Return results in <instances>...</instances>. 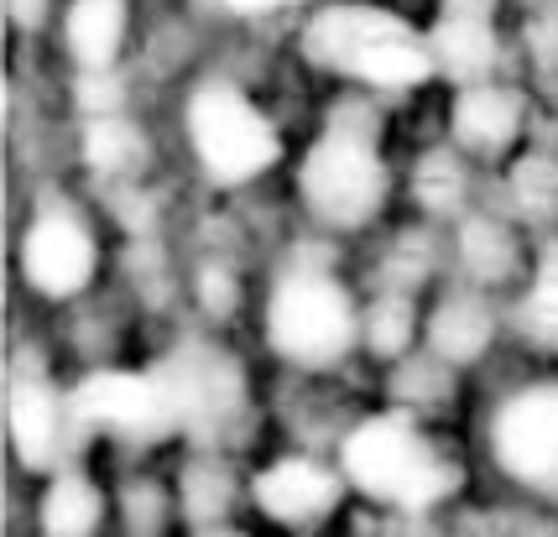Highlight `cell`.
I'll use <instances>...</instances> for the list:
<instances>
[{
    "instance_id": "1",
    "label": "cell",
    "mask_w": 558,
    "mask_h": 537,
    "mask_svg": "<svg viewBox=\"0 0 558 537\" xmlns=\"http://www.w3.org/2000/svg\"><path fill=\"white\" fill-rule=\"evenodd\" d=\"M303 52L318 69L376 84V89H402L434 74L428 37H417L387 5H365V0H335L314 11V22L303 32Z\"/></svg>"
},
{
    "instance_id": "2",
    "label": "cell",
    "mask_w": 558,
    "mask_h": 537,
    "mask_svg": "<svg viewBox=\"0 0 558 537\" xmlns=\"http://www.w3.org/2000/svg\"><path fill=\"white\" fill-rule=\"evenodd\" d=\"M344 475L371 501L408 507V512L438 507L449 490L460 486L454 464L417 434L413 417H397V413L371 417V423H361L350 434V443H344Z\"/></svg>"
},
{
    "instance_id": "3",
    "label": "cell",
    "mask_w": 558,
    "mask_h": 537,
    "mask_svg": "<svg viewBox=\"0 0 558 537\" xmlns=\"http://www.w3.org/2000/svg\"><path fill=\"white\" fill-rule=\"evenodd\" d=\"M189 136H194V151L204 172L215 183H245L262 168L277 162V131L271 121L230 84H198L194 99H189Z\"/></svg>"
},
{
    "instance_id": "4",
    "label": "cell",
    "mask_w": 558,
    "mask_h": 537,
    "mask_svg": "<svg viewBox=\"0 0 558 537\" xmlns=\"http://www.w3.org/2000/svg\"><path fill=\"white\" fill-rule=\"evenodd\" d=\"M267 334L271 350L292 361V366H329L340 361L350 340H355V308L335 277H288L267 308Z\"/></svg>"
},
{
    "instance_id": "5",
    "label": "cell",
    "mask_w": 558,
    "mask_h": 537,
    "mask_svg": "<svg viewBox=\"0 0 558 537\" xmlns=\"http://www.w3.org/2000/svg\"><path fill=\"white\" fill-rule=\"evenodd\" d=\"M298 188H303V198H308V209H314L318 220L355 230V224H365L381 209V198H387V168H381V157L371 147V136L329 131L308 151Z\"/></svg>"
},
{
    "instance_id": "6",
    "label": "cell",
    "mask_w": 558,
    "mask_h": 537,
    "mask_svg": "<svg viewBox=\"0 0 558 537\" xmlns=\"http://www.w3.org/2000/svg\"><path fill=\"white\" fill-rule=\"evenodd\" d=\"M73 413L84 423H95V428H105V434L142 443L183 434V413H178V391H172L168 366L84 376L78 391H73Z\"/></svg>"
},
{
    "instance_id": "7",
    "label": "cell",
    "mask_w": 558,
    "mask_h": 537,
    "mask_svg": "<svg viewBox=\"0 0 558 537\" xmlns=\"http://www.w3.org/2000/svg\"><path fill=\"white\" fill-rule=\"evenodd\" d=\"M496 464L533 490H558V387L517 391L490 423Z\"/></svg>"
},
{
    "instance_id": "8",
    "label": "cell",
    "mask_w": 558,
    "mask_h": 537,
    "mask_svg": "<svg viewBox=\"0 0 558 537\" xmlns=\"http://www.w3.org/2000/svg\"><path fill=\"white\" fill-rule=\"evenodd\" d=\"M434 74L454 78L460 89H481L496 63V32H490V0H444L434 32Z\"/></svg>"
},
{
    "instance_id": "9",
    "label": "cell",
    "mask_w": 558,
    "mask_h": 537,
    "mask_svg": "<svg viewBox=\"0 0 558 537\" xmlns=\"http://www.w3.org/2000/svg\"><path fill=\"white\" fill-rule=\"evenodd\" d=\"M22 271L43 297H69L95 277V241L73 220H37L22 241Z\"/></svg>"
},
{
    "instance_id": "10",
    "label": "cell",
    "mask_w": 558,
    "mask_h": 537,
    "mask_svg": "<svg viewBox=\"0 0 558 537\" xmlns=\"http://www.w3.org/2000/svg\"><path fill=\"white\" fill-rule=\"evenodd\" d=\"M340 496V480L329 469H318L314 460H277L271 469H262L256 480V507L282 522V527H308L335 507Z\"/></svg>"
},
{
    "instance_id": "11",
    "label": "cell",
    "mask_w": 558,
    "mask_h": 537,
    "mask_svg": "<svg viewBox=\"0 0 558 537\" xmlns=\"http://www.w3.org/2000/svg\"><path fill=\"white\" fill-rule=\"evenodd\" d=\"M5 428H11V443L22 454L26 469H48L58 460V396L43 376H26L16 370L11 376V391H5Z\"/></svg>"
},
{
    "instance_id": "12",
    "label": "cell",
    "mask_w": 558,
    "mask_h": 537,
    "mask_svg": "<svg viewBox=\"0 0 558 537\" xmlns=\"http://www.w3.org/2000/svg\"><path fill=\"white\" fill-rule=\"evenodd\" d=\"M517 125H522V99L511 95V89L481 84V89H464L454 99V136H460V147L481 151V157L507 151Z\"/></svg>"
},
{
    "instance_id": "13",
    "label": "cell",
    "mask_w": 558,
    "mask_h": 537,
    "mask_svg": "<svg viewBox=\"0 0 558 537\" xmlns=\"http://www.w3.org/2000/svg\"><path fill=\"white\" fill-rule=\"evenodd\" d=\"M125 37V5L121 0H73L69 5V48L84 69L105 74Z\"/></svg>"
},
{
    "instance_id": "14",
    "label": "cell",
    "mask_w": 558,
    "mask_h": 537,
    "mask_svg": "<svg viewBox=\"0 0 558 537\" xmlns=\"http://www.w3.org/2000/svg\"><path fill=\"white\" fill-rule=\"evenodd\" d=\"M486 340H490V318H486V308L470 303V297H449V303L428 318V344H434L444 361H454V366L475 361V355L486 350Z\"/></svg>"
},
{
    "instance_id": "15",
    "label": "cell",
    "mask_w": 558,
    "mask_h": 537,
    "mask_svg": "<svg viewBox=\"0 0 558 537\" xmlns=\"http://www.w3.org/2000/svg\"><path fill=\"white\" fill-rule=\"evenodd\" d=\"M99 527V490L84 475H58L43 496V533L48 537H89Z\"/></svg>"
},
{
    "instance_id": "16",
    "label": "cell",
    "mask_w": 558,
    "mask_h": 537,
    "mask_svg": "<svg viewBox=\"0 0 558 537\" xmlns=\"http://www.w3.org/2000/svg\"><path fill=\"white\" fill-rule=\"evenodd\" d=\"M517 329L537 344V350H558V241L543 251L537 261V277L527 297H522V314H517Z\"/></svg>"
},
{
    "instance_id": "17",
    "label": "cell",
    "mask_w": 558,
    "mask_h": 537,
    "mask_svg": "<svg viewBox=\"0 0 558 537\" xmlns=\"http://www.w3.org/2000/svg\"><path fill=\"white\" fill-rule=\"evenodd\" d=\"M84 157H89V168H99V172H131L142 162V131L116 121V115H99V121L89 125Z\"/></svg>"
},
{
    "instance_id": "18",
    "label": "cell",
    "mask_w": 558,
    "mask_h": 537,
    "mask_svg": "<svg viewBox=\"0 0 558 537\" xmlns=\"http://www.w3.org/2000/svg\"><path fill=\"white\" fill-rule=\"evenodd\" d=\"M511 194H517V204H522L527 215H554L558 162H548V157H527V162L517 168V178H511Z\"/></svg>"
},
{
    "instance_id": "19",
    "label": "cell",
    "mask_w": 558,
    "mask_h": 537,
    "mask_svg": "<svg viewBox=\"0 0 558 537\" xmlns=\"http://www.w3.org/2000/svg\"><path fill=\"white\" fill-rule=\"evenodd\" d=\"M413 334V314H408V303L402 297H381V308L371 314V344L381 350V355H397L402 344Z\"/></svg>"
},
{
    "instance_id": "20",
    "label": "cell",
    "mask_w": 558,
    "mask_h": 537,
    "mask_svg": "<svg viewBox=\"0 0 558 537\" xmlns=\"http://www.w3.org/2000/svg\"><path fill=\"white\" fill-rule=\"evenodd\" d=\"M230 11H241V16H267L277 5H288V0H225Z\"/></svg>"
},
{
    "instance_id": "21",
    "label": "cell",
    "mask_w": 558,
    "mask_h": 537,
    "mask_svg": "<svg viewBox=\"0 0 558 537\" xmlns=\"http://www.w3.org/2000/svg\"><path fill=\"white\" fill-rule=\"evenodd\" d=\"M5 5H11V16H16L22 26H32L37 16H43V0H5Z\"/></svg>"
},
{
    "instance_id": "22",
    "label": "cell",
    "mask_w": 558,
    "mask_h": 537,
    "mask_svg": "<svg viewBox=\"0 0 558 537\" xmlns=\"http://www.w3.org/2000/svg\"><path fill=\"white\" fill-rule=\"evenodd\" d=\"M204 537H235V533H204Z\"/></svg>"
}]
</instances>
